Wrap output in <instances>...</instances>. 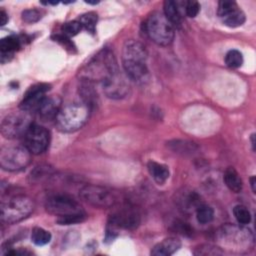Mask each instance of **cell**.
I'll return each mask as SVG.
<instances>
[{"mask_svg":"<svg viewBox=\"0 0 256 256\" xmlns=\"http://www.w3.org/2000/svg\"><path fill=\"white\" fill-rule=\"evenodd\" d=\"M147 57L146 47L141 42L133 39L125 41L122 48V63L125 74L129 79L138 83H144L148 80Z\"/></svg>","mask_w":256,"mask_h":256,"instance_id":"1","label":"cell"},{"mask_svg":"<svg viewBox=\"0 0 256 256\" xmlns=\"http://www.w3.org/2000/svg\"><path fill=\"white\" fill-rule=\"evenodd\" d=\"M46 211L57 217L61 225L78 223L84 220L85 212L80 204L67 195H53L46 200Z\"/></svg>","mask_w":256,"mask_h":256,"instance_id":"2","label":"cell"},{"mask_svg":"<svg viewBox=\"0 0 256 256\" xmlns=\"http://www.w3.org/2000/svg\"><path fill=\"white\" fill-rule=\"evenodd\" d=\"M118 69L113 53L109 49H103L81 69L79 74L81 80L102 83Z\"/></svg>","mask_w":256,"mask_h":256,"instance_id":"3","label":"cell"},{"mask_svg":"<svg viewBox=\"0 0 256 256\" xmlns=\"http://www.w3.org/2000/svg\"><path fill=\"white\" fill-rule=\"evenodd\" d=\"M90 108L85 104L74 103L61 108L55 118L58 129L65 133H71L82 128L88 121Z\"/></svg>","mask_w":256,"mask_h":256,"instance_id":"4","label":"cell"},{"mask_svg":"<svg viewBox=\"0 0 256 256\" xmlns=\"http://www.w3.org/2000/svg\"><path fill=\"white\" fill-rule=\"evenodd\" d=\"M34 209L33 200L26 195H13L1 201V221L7 224L17 223L28 217Z\"/></svg>","mask_w":256,"mask_h":256,"instance_id":"5","label":"cell"},{"mask_svg":"<svg viewBox=\"0 0 256 256\" xmlns=\"http://www.w3.org/2000/svg\"><path fill=\"white\" fill-rule=\"evenodd\" d=\"M145 32L148 37L156 44L167 46L174 39V27L167 20L163 12L154 11L150 13L144 23Z\"/></svg>","mask_w":256,"mask_h":256,"instance_id":"6","label":"cell"},{"mask_svg":"<svg viewBox=\"0 0 256 256\" xmlns=\"http://www.w3.org/2000/svg\"><path fill=\"white\" fill-rule=\"evenodd\" d=\"M219 239L229 250L236 252L250 251L254 246V237L249 229L226 225L219 231Z\"/></svg>","mask_w":256,"mask_h":256,"instance_id":"7","label":"cell"},{"mask_svg":"<svg viewBox=\"0 0 256 256\" xmlns=\"http://www.w3.org/2000/svg\"><path fill=\"white\" fill-rule=\"evenodd\" d=\"M30 159L31 152L24 146H5L0 151V166L6 171L24 169L29 165Z\"/></svg>","mask_w":256,"mask_h":256,"instance_id":"8","label":"cell"},{"mask_svg":"<svg viewBox=\"0 0 256 256\" xmlns=\"http://www.w3.org/2000/svg\"><path fill=\"white\" fill-rule=\"evenodd\" d=\"M80 197L88 204L97 208H109L117 202V195L111 189L88 184L80 189Z\"/></svg>","mask_w":256,"mask_h":256,"instance_id":"9","label":"cell"},{"mask_svg":"<svg viewBox=\"0 0 256 256\" xmlns=\"http://www.w3.org/2000/svg\"><path fill=\"white\" fill-rule=\"evenodd\" d=\"M32 125L29 112L20 110L8 114L1 123V133L5 138L14 139L25 135Z\"/></svg>","mask_w":256,"mask_h":256,"instance_id":"10","label":"cell"},{"mask_svg":"<svg viewBox=\"0 0 256 256\" xmlns=\"http://www.w3.org/2000/svg\"><path fill=\"white\" fill-rule=\"evenodd\" d=\"M101 85L105 95L111 99L124 98L130 91L129 77L119 69L105 79Z\"/></svg>","mask_w":256,"mask_h":256,"instance_id":"11","label":"cell"},{"mask_svg":"<svg viewBox=\"0 0 256 256\" xmlns=\"http://www.w3.org/2000/svg\"><path fill=\"white\" fill-rule=\"evenodd\" d=\"M25 137V147L31 152V154H41L46 151L50 143V133L49 131L38 124L32 123Z\"/></svg>","mask_w":256,"mask_h":256,"instance_id":"12","label":"cell"},{"mask_svg":"<svg viewBox=\"0 0 256 256\" xmlns=\"http://www.w3.org/2000/svg\"><path fill=\"white\" fill-rule=\"evenodd\" d=\"M217 13L223 24L231 28L239 27L245 22L244 12L234 1H220Z\"/></svg>","mask_w":256,"mask_h":256,"instance_id":"13","label":"cell"},{"mask_svg":"<svg viewBox=\"0 0 256 256\" xmlns=\"http://www.w3.org/2000/svg\"><path fill=\"white\" fill-rule=\"evenodd\" d=\"M140 222V215L132 207L124 206L115 213L110 216L109 219V227L111 230L108 232H114L116 228H124V229H133L138 226Z\"/></svg>","mask_w":256,"mask_h":256,"instance_id":"14","label":"cell"},{"mask_svg":"<svg viewBox=\"0 0 256 256\" xmlns=\"http://www.w3.org/2000/svg\"><path fill=\"white\" fill-rule=\"evenodd\" d=\"M49 89L50 85L45 83H39L31 86L26 91L23 100L20 103V109L29 113L37 112Z\"/></svg>","mask_w":256,"mask_h":256,"instance_id":"15","label":"cell"},{"mask_svg":"<svg viewBox=\"0 0 256 256\" xmlns=\"http://www.w3.org/2000/svg\"><path fill=\"white\" fill-rule=\"evenodd\" d=\"M21 46V40L14 35L6 36L0 41V53H1V62L5 63L9 61L15 51H17Z\"/></svg>","mask_w":256,"mask_h":256,"instance_id":"16","label":"cell"},{"mask_svg":"<svg viewBox=\"0 0 256 256\" xmlns=\"http://www.w3.org/2000/svg\"><path fill=\"white\" fill-rule=\"evenodd\" d=\"M181 247V242L175 237H168L157 243L151 250L154 256H169L175 253Z\"/></svg>","mask_w":256,"mask_h":256,"instance_id":"17","label":"cell"},{"mask_svg":"<svg viewBox=\"0 0 256 256\" xmlns=\"http://www.w3.org/2000/svg\"><path fill=\"white\" fill-rule=\"evenodd\" d=\"M60 101L57 97H48L46 96L43 102L41 103L37 113L44 120H49L56 118L60 110Z\"/></svg>","mask_w":256,"mask_h":256,"instance_id":"18","label":"cell"},{"mask_svg":"<svg viewBox=\"0 0 256 256\" xmlns=\"http://www.w3.org/2000/svg\"><path fill=\"white\" fill-rule=\"evenodd\" d=\"M147 168L151 177L158 184L165 183L166 180L169 178V169L164 164L155 161H149L147 164Z\"/></svg>","mask_w":256,"mask_h":256,"instance_id":"19","label":"cell"},{"mask_svg":"<svg viewBox=\"0 0 256 256\" xmlns=\"http://www.w3.org/2000/svg\"><path fill=\"white\" fill-rule=\"evenodd\" d=\"M79 93L82 97L83 104L92 109L97 104V94L93 89L92 83L86 80H81Z\"/></svg>","mask_w":256,"mask_h":256,"instance_id":"20","label":"cell"},{"mask_svg":"<svg viewBox=\"0 0 256 256\" xmlns=\"http://www.w3.org/2000/svg\"><path fill=\"white\" fill-rule=\"evenodd\" d=\"M163 14L167 20L173 25V27H179L181 24V14L176 2L167 0L164 2Z\"/></svg>","mask_w":256,"mask_h":256,"instance_id":"21","label":"cell"},{"mask_svg":"<svg viewBox=\"0 0 256 256\" xmlns=\"http://www.w3.org/2000/svg\"><path fill=\"white\" fill-rule=\"evenodd\" d=\"M224 182L226 186L234 193H239L242 190V180L237 171L232 167L226 169L224 173Z\"/></svg>","mask_w":256,"mask_h":256,"instance_id":"22","label":"cell"},{"mask_svg":"<svg viewBox=\"0 0 256 256\" xmlns=\"http://www.w3.org/2000/svg\"><path fill=\"white\" fill-rule=\"evenodd\" d=\"M31 240L32 242L37 246H43L45 244H48L51 240V234L49 231L36 227L33 229L31 234Z\"/></svg>","mask_w":256,"mask_h":256,"instance_id":"23","label":"cell"},{"mask_svg":"<svg viewBox=\"0 0 256 256\" xmlns=\"http://www.w3.org/2000/svg\"><path fill=\"white\" fill-rule=\"evenodd\" d=\"M82 25V28L86 29L90 33L95 32V27L97 23V14L94 12H87L82 14L78 20Z\"/></svg>","mask_w":256,"mask_h":256,"instance_id":"24","label":"cell"},{"mask_svg":"<svg viewBox=\"0 0 256 256\" xmlns=\"http://www.w3.org/2000/svg\"><path fill=\"white\" fill-rule=\"evenodd\" d=\"M196 218L197 221L201 224L209 223L214 218V211L208 205H200L197 207L196 210Z\"/></svg>","mask_w":256,"mask_h":256,"instance_id":"25","label":"cell"},{"mask_svg":"<svg viewBox=\"0 0 256 256\" xmlns=\"http://www.w3.org/2000/svg\"><path fill=\"white\" fill-rule=\"evenodd\" d=\"M225 63L230 68H239L243 64L242 53L238 50H230L225 55Z\"/></svg>","mask_w":256,"mask_h":256,"instance_id":"26","label":"cell"},{"mask_svg":"<svg viewBox=\"0 0 256 256\" xmlns=\"http://www.w3.org/2000/svg\"><path fill=\"white\" fill-rule=\"evenodd\" d=\"M233 214L237 222L241 225H246L251 221V213L247 207L243 205H236L233 208Z\"/></svg>","mask_w":256,"mask_h":256,"instance_id":"27","label":"cell"},{"mask_svg":"<svg viewBox=\"0 0 256 256\" xmlns=\"http://www.w3.org/2000/svg\"><path fill=\"white\" fill-rule=\"evenodd\" d=\"M81 29H82V25L77 20L69 21V22L63 24V26L61 28L62 34L67 37H72V36L77 35Z\"/></svg>","mask_w":256,"mask_h":256,"instance_id":"28","label":"cell"},{"mask_svg":"<svg viewBox=\"0 0 256 256\" xmlns=\"http://www.w3.org/2000/svg\"><path fill=\"white\" fill-rule=\"evenodd\" d=\"M194 253L196 255H206L207 256V255H220L223 252H222L221 248H219L217 246H214L211 244H204V245L197 247Z\"/></svg>","mask_w":256,"mask_h":256,"instance_id":"29","label":"cell"},{"mask_svg":"<svg viewBox=\"0 0 256 256\" xmlns=\"http://www.w3.org/2000/svg\"><path fill=\"white\" fill-rule=\"evenodd\" d=\"M171 148L176 152H192L194 150L195 144L187 141L175 140L173 143H169Z\"/></svg>","mask_w":256,"mask_h":256,"instance_id":"30","label":"cell"},{"mask_svg":"<svg viewBox=\"0 0 256 256\" xmlns=\"http://www.w3.org/2000/svg\"><path fill=\"white\" fill-rule=\"evenodd\" d=\"M41 18V14L36 9H26L22 12V19L27 23L37 22Z\"/></svg>","mask_w":256,"mask_h":256,"instance_id":"31","label":"cell"},{"mask_svg":"<svg viewBox=\"0 0 256 256\" xmlns=\"http://www.w3.org/2000/svg\"><path fill=\"white\" fill-rule=\"evenodd\" d=\"M200 11V5L197 1H187L185 5V12L188 17H195Z\"/></svg>","mask_w":256,"mask_h":256,"instance_id":"32","label":"cell"},{"mask_svg":"<svg viewBox=\"0 0 256 256\" xmlns=\"http://www.w3.org/2000/svg\"><path fill=\"white\" fill-rule=\"evenodd\" d=\"M53 39L59 43H61L64 47L68 49H73V43L69 40V37L63 35V34H57L53 37Z\"/></svg>","mask_w":256,"mask_h":256,"instance_id":"33","label":"cell"},{"mask_svg":"<svg viewBox=\"0 0 256 256\" xmlns=\"http://www.w3.org/2000/svg\"><path fill=\"white\" fill-rule=\"evenodd\" d=\"M8 22V15L4 10L0 11V25L4 26Z\"/></svg>","mask_w":256,"mask_h":256,"instance_id":"34","label":"cell"},{"mask_svg":"<svg viewBox=\"0 0 256 256\" xmlns=\"http://www.w3.org/2000/svg\"><path fill=\"white\" fill-rule=\"evenodd\" d=\"M250 183H251L252 191H253V193H255V191H256V188H255V177H254V176H252V177L250 178Z\"/></svg>","mask_w":256,"mask_h":256,"instance_id":"35","label":"cell"},{"mask_svg":"<svg viewBox=\"0 0 256 256\" xmlns=\"http://www.w3.org/2000/svg\"><path fill=\"white\" fill-rule=\"evenodd\" d=\"M254 138H255V134H252V135H251V144H252L253 150L255 149V141H254Z\"/></svg>","mask_w":256,"mask_h":256,"instance_id":"36","label":"cell"}]
</instances>
